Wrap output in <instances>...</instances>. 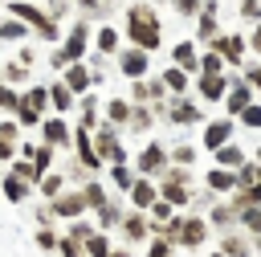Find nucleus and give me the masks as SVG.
Returning <instances> with one entry per match:
<instances>
[{
  "label": "nucleus",
  "mask_w": 261,
  "mask_h": 257,
  "mask_svg": "<svg viewBox=\"0 0 261 257\" xmlns=\"http://www.w3.org/2000/svg\"><path fill=\"white\" fill-rule=\"evenodd\" d=\"M126 29H130V41L143 45V49H155L159 45V20L151 8H130L126 12Z\"/></svg>",
  "instance_id": "obj_1"
},
{
  "label": "nucleus",
  "mask_w": 261,
  "mask_h": 257,
  "mask_svg": "<svg viewBox=\"0 0 261 257\" xmlns=\"http://www.w3.org/2000/svg\"><path fill=\"white\" fill-rule=\"evenodd\" d=\"M82 49H86V29H73V37L61 53H65V61H73V57H82Z\"/></svg>",
  "instance_id": "obj_2"
},
{
  "label": "nucleus",
  "mask_w": 261,
  "mask_h": 257,
  "mask_svg": "<svg viewBox=\"0 0 261 257\" xmlns=\"http://www.w3.org/2000/svg\"><path fill=\"white\" fill-rule=\"evenodd\" d=\"M216 45H220V53H224L228 61H237V57H241V37H220Z\"/></svg>",
  "instance_id": "obj_3"
},
{
  "label": "nucleus",
  "mask_w": 261,
  "mask_h": 257,
  "mask_svg": "<svg viewBox=\"0 0 261 257\" xmlns=\"http://www.w3.org/2000/svg\"><path fill=\"white\" fill-rule=\"evenodd\" d=\"M122 69H126V73H143V69H147V57H143V53H126V57H122Z\"/></svg>",
  "instance_id": "obj_4"
},
{
  "label": "nucleus",
  "mask_w": 261,
  "mask_h": 257,
  "mask_svg": "<svg viewBox=\"0 0 261 257\" xmlns=\"http://www.w3.org/2000/svg\"><path fill=\"white\" fill-rule=\"evenodd\" d=\"M65 78H69V86H73V90H82V86H86V82H90V78H86V69H82V65H73V69H69V73H65Z\"/></svg>",
  "instance_id": "obj_5"
},
{
  "label": "nucleus",
  "mask_w": 261,
  "mask_h": 257,
  "mask_svg": "<svg viewBox=\"0 0 261 257\" xmlns=\"http://www.w3.org/2000/svg\"><path fill=\"white\" fill-rule=\"evenodd\" d=\"M114 41H118L114 29H102V33H98V49H114Z\"/></svg>",
  "instance_id": "obj_6"
},
{
  "label": "nucleus",
  "mask_w": 261,
  "mask_h": 257,
  "mask_svg": "<svg viewBox=\"0 0 261 257\" xmlns=\"http://www.w3.org/2000/svg\"><path fill=\"white\" fill-rule=\"evenodd\" d=\"M53 102H57L61 110H69V90H65V86H53Z\"/></svg>",
  "instance_id": "obj_7"
},
{
  "label": "nucleus",
  "mask_w": 261,
  "mask_h": 257,
  "mask_svg": "<svg viewBox=\"0 0 261 257\" xmlns=\"http://www.w3.org/2000/svg\"><path fill=\"white\" fill-rule=\"evenodd\" d=\"M175 57H179L184 65H196V53H192V45H179V49H175Z\"/></svg>",
  "instance_id": "obj_8"
},
{
  "label": "nucleus",
  "mask_w": 261,
  "mask_h": 257,
  "mask_svg": "<svg viewBox=\"0 0 261 257\" xmlns=\"http://www.w3.org/2000/svg\"><path fill=\"white\" fill-rule=\"evenodd\" d=\"M184 82H188V78H184L179 69H167V86H171V90H184Z\"/></svg>",
  "instance_id": "obj_9"
},
{
  "label": "nucleus",
  "mask_w": 261,
  "mask_h": 257,
  "mask_svg": "<svg viewBox=\"0 0 261 257\" xmlns=\"http://www.w3.org/2000/svg\"><path fill=\"white\" fill-rule=\"evenodd\" d=\"M45 131H49V139H53V143H61V139H65V122H49Z\"/></svg>",
  "instance_id": "obj_10"
},
{
  "label": "nucleus",
  "mask_w": 261,
  "mask_h": 257,
  "mask_svg": "<svg viewBox=\"0 0 261 257\" xmlns=\"http://www.w3.org/2000/svg\"><path fill=\"white\" fill-rule=\"evenodd\" d=\"M224 135H228V126L220 122V126H212V131H208V143H212V147H220V139H224Z\"/></svg>",
  "instance_id": "obj_11"
},
{
  "label": "nucleus",
  "mask_w": 261,
  "mask_h": 257,
  "mask_svg": "<svg viewBox=\"0 0 261 257\" xmlns=\"http://www.w3.org/2000/svg\"><path fill=\"white\" fill-rule=\"evenodd\" d=\"M175 4H179V12H196V4H200V0H175Z\"/></svg>",
  "instance_id": "obj_12"
},
{
  "label": "nucleus",
  "mask_w": 261,
  "mask_h": 257,
  "mask_svg": "<svg viewBox=\"0 0 261 257\" xmlns=\"http://www.w3.org/2000/svg\"><path fill=\"white\" fill-rule=\"evenodd\" d=\"M253 49H257V53H261V29H257V33H253Z\"/></svg>",
  "instance_id": "obj_13"
},
{
  "label": "nucleus",
  "mask_w": 261,
  "mask_h": 257,
  "mask_svg": "<svg viewBox=\"0 0 261 257\" xmlns=\"http://www.w3.org/2000/svg\"><path fill=\"white\" fill-rule=\"evenodd\" d=\"M253 82H257V86H261V65H257V69H253Z\"/></svg>",
  "instance_id": "obj_14"
}]
</instances>
